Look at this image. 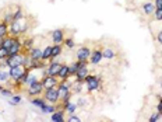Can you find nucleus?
Listing matches in <instances>:
<instances>
[{"label": "nucleus", "instance_id": "f257e3e1", "mask_svg": "<svg viewBox=\"0 0 162 122\" xmlns=\"http://www.w3.org/2000/svg\"><path fill=\"white\" fill-rule=\"evenodd\" d=\"M84 83H85L87 88H88V91H95V90H99L101 88V77L99 76H95V74H88V76L85 77V80H84Z\"/></svg>", "mask_w": 162, "mask_h": 122}, {"label": "nucleus", "instance_id": "f03ea898", "mask_svg": "<svg viewBox=\"0 0 162 122\" xmlns=\"http://www.w3.org/2000/svg\"><path fill=\"white\" fill-rule=\"evenodd\" d=\"M43 98H45V101L49 104L60 103V98H59V94H58V87H52V88L43 90Z\"/></svg>", "mask_w": 162, "mask_h": 122}, {"label": "nucleus", "instance_id": "7ed1b4c3", "mask_svg": "<svg viewBox=\"0 0 162 122\" xmlns=\"http://www.w3.org/2000/svg\"><path fill=\"white\" fill-rule=\"evenodd\" d=\"M43 90L45 88H43V84H42V80H38V82H35V83L28 86L27 93L31 97H37V96H41V94L43 93Z\"/></svg>", "mask_w": 162, "mask_h": 122}, {"label": "nucleus", "instance_id": "20e7f679", "mask_svg": "<svg viewBox=\"0 0 162 122\" xmlns=\"http://www.w3.org/2000/svg\"><path fill=\"white\" fill-rule=\"evenodd\" d=\"M27 70H28V67L24 66V65H18V66L10 67V79L13 80V82H17Z\"/></svg>", "mask_w": 162, "mask_h": 122}, {"label": "nucleus", "instance_id": "39448f33", "mask_svg": "<svg viewBox=\"0 0 162 122\" xmlns=\"http://www.w3.org/2000/svg\"><path fill=\"white\" fill-rule=\"evenodd\" d=\"M42 84H43V88H52V87H58L59 84V79L56 76H50V74H45L43 79H42Z\"/></svg>", "mask_w": 162, "mask_h": 122}, {"label": "nucleus", "instance_id": "423d86ee", "mask_svg": "<svg viewBox=\"0 0 162 122\" xmlns=\"http://www.w3.org/2000/svg\"><path fill=\"white\" fill-rule=\"evenodd\" d=\"M23 52V41L20 37H14V42L11 44V46L8 48V56L17 55V53Z\"/></svg>", "mask_w": 162, "mask_h": 122}, {"label": "nucleus", "instance_id": "0eeeda50", "mask_svg": "<svg viewBox=\"0 0 162 122\" xmlns=\"http://www.w3.org/2000/svg\"><path fill=\"white\" fill-rule=\"evenodd\" d=\"M77 61H89V56H91V49L88 46H80L76 52Z\"/></svg>", "mask_w": 162, "mask_h": 122}, {"label": "nucleus", "instance_id": "6e6552de", "mask_svg": "<svg viewBox=\"0 0 162 122\" xmlns=\"http://www.w3.org/2000/svg\"><path fill=\"white\" fill-rule=\"evenodd\" d=\"M62 65L63 63H60V62L50 61V63H49V66H48V69H46V72H45V74H50V76H56V77H58V73H59V70H60Z\"/></svg>", "mask_w": 162, "mask_h": 122}, {"label": "nucleus", "instance_id": "1a4fd4ad", "mask_svg": "<svg viewBox=\"0 0 162 122\" xmlns=\"http://www.w3.org/2000/svg\"><path fill=\"white\" fill-rule=\"evenodd\" d=\"M104 59V55H102V49L97 48V49H92L91 50V56H89V63L91 65H98L99 62Z\"/></svg>", "mask_w": 162, "mask_h": 122}, {"label": "nucleus", "instance_id": "9d476101", "mask_svg": "<svg viewBox=\"0 0 162 122\" xmlns=\"http://www.w3.org/2000/svg\"><path fill=\"white\" fill-rule=\"evenodd\" d=\"M64 31H63L62 28H56L52 31V41L53 44H63V41H64Z\"/></svg>", "mask_w": 162, "mask_h": 122}, {"label": "nucleus", "instance_id": "9b49d317", "mask_svg": "<svg viewBox=\"0 0 162 122\" xmlns=\"http://www.w3.org/2000/svg\"><path fill=\"white\" fill-rule=\"evenodd\" d=\"M8 34L11 37H20L21 35V27L18 21H13L8 24Z\"/></svg>", "mask_w": 162, "mask_h": 122}, {"label": "nucleus", "instance_id": "f8f14e48", "mask_svg": "<svg viewBox=\"0 0 162 122\" xmlns=\"http://www.w3.org/2000/svg\"><path fill=\"white\" fill-rule=\"evenodd\" d=\"M89 74V69L88 66H81L78 67V70H77V73L74 74V77H76L77 80H80V82H84L85 80V77Z\"/></svg>", "mask_w": 162, "mask_h": 122}, {"label": "nucleus", "instance_id": "ddd939ff", "mask_svg": "<svg viewBox=\"0 0 162 122\" xmlns=\"http://www.w3.org/2000/svg\"><path fill=\"white\" fill-rule=\"evenodd\" d=\"M28 55L31 56L32 61H42V49L41 48H35V46H32L31 49L28 50Z\"/></svg>", "mask_w": 162, "mask_h": 122}, {"label": "nucleus", "instance_id": "4468645a", "mask_svg": "<svg viewBox=\"0 0 162 122\" xmlns=\"http://www.w3.org/2000/svg\"><path fill=\"white\" fill-rule=\"evenodd\" d=\"M70 77V72H68V65H62L60 70L58 73V79L59 80H67Z\"/></svg>", "mask_w": 162, "mask_h": 122}, {"label": "nucleus", "instance_id": "2eb2a0df", "mask_svg": "<svg viewBox=\"0 0 162 122\" xmlns=\"http://www.w3.org/2000/svg\"><path fill=\"white\" fill-rule=\"evenodd\" d=\"M59 107H60V104L58 105V104H48L46 103L41 109H42L43 114H53L55 111H58V109H59Z\"/></svg>", "mask_w": 162, "mask_h": 122}, {"label": "nucleus", "instance_id": "dca6fc26", "mask_svg": "<svg viewBox=\"0 0 162 122\" xmlns=\"http://www.w3.org/2000/svg\"><path fill=\"white\" fill-rule=\"evenodd\" d=\"M52 115V118H50V121L52 122H63L64 121V109L60 108V109H58V111H55L53 114H50Z\"/></svg>", "mask_w": 162, "mask_h": 122}, {"label": "nucleus", "instance_id": "f3484780", "mask_svg": "<svg viewBox=\"0 0 162 122\" xmlns=\"http://www.w3.org/2000/svg\"><path fill=\"white\" fill-rule=\"evenodd\" d=\"M143 7V11H144V14H147V16H151V14H154V11H155V4L152 2H147V3H144V4L141 6Z\"/></svg>", "mask_w": 162, "mask_h": 122}, {"label": "nucleus", "instance_id": "a211bd4d", "mask_svg": "<svg viewBox=\"0 0 162 122\" xmlns=\"http://www.w3.org/2000/svg\"><path fill=\"white\" fill-rule=\"evenodd\" d=\"M52 59V45H46L42 49V61L46 62Z\"/></svg>", "mask_w": 162, "mask_h": 122}, {"label": "nucleus", "instance_id": "6ab92c4d", "mask_svg": "<svg viewBox=\"0 0 162 122\" xmlns=\"http://www.w3.org/2000/svg\"><path fill=\"white\" fill-rule=\"evenodd\" d=\"M8 24H6L4 21H0V40H3V38L8 37Z\"/></svg>", "mask_w": 162, "mask_h": 122}, {"label": "nucleus", "instance_id": "aec40b11", "mask_svg": "<svg viewBox=\"0 0 162 122\" xmlns=\"http://www.w3.org/2000/svg\"><path fill=\"white\" fill-rule=\"evenodd\" d=\"M13 42H14V37L8 35V37H6V38H3V40H0V46H3V48L8 49Z\"/></svg>", "mask_w": 162, "mask_h": 122}, {"label": "nucleus", "instance_id": "412c9836", "mask_svg": "<svg viewBox=\"0 0 162 122\" xmlns=\"http://www.w3.org/2000/svg\"><path fill=\"white\" fill-rule=\"evenodd\" d=\"M102 55H104V59L110 61V59H113L116 56V52L112 48H105V49H102Z\"/></svg>", "mask_w": 162, "mask_h": 122}, {"label": "nucleus", "instance_id": "4be33fe9", "mask_svg": "<svg viewBox=\"0 0 162 122\" xmlns=\"http://www.w3.org/2000/svg\"><path fill=\"white\" fill-rule=\"evenodd\" d=\"M62 50H63L62 44H53V45H52V59H50V61H53L56 56L60 55Z\"/></svg>", "mask_w": 162, "mask_h": 122}, {"label": "nucleus", "instance_id": "5701e85b", "mask_svg": "<svg viewBox=\"0 0 162 122\" xmlns=\"http://www.w3.org/2000/svg\"><path fill=\"white\" fill-rule=\"evenodd\" d=\"M77 104H73V103H70V101H68L67 104H64V105H63V109H64V112H67L68 115L70 114H74V112H76V109H77Z\"/></svg>", "mask_w": 162, "mask_h": 122}, {"label": "nucleus", "instance_id": "b1692460", "mask_svg": "<svg viewBox=\"0 0 162 122\" xmlns=\"http://www.w3.org/2000/svg\"><path fill=\"white\" fill-rule=\"evenodd\" d=\"M34 46V38L29 37V38H25V40L23 41V50H25V52H28L29 49Z\"/></svg>", "mask_w": 162, "mask_h": 122}, {"label": "nucleus", "instance_id": "393cba45", "mask_svg": "<svg viewBox=\"0 0 162 122\" xmlns=\"http://www.w3.org/2000/svg\"><path fill=\"white\" fill-rule=\"evenodd\" d=\"M31 104L35 107H38V108H42V107L46 104V101H45V98H39V97H32L31 98Z\"/></svg>", "mask_w": 162, "mask_h": 122}, {"label": "nucleus", "instance_id": "a878e982", "mask_svg": "<svg viewBox=\"0 0 162 122\" xmlns=\"http://www.w3.org/2000/svg\"><path fill=\"white\" fill-rule=\"evenodd\" d=\"M24 11H23V8L21 7H17V10L13 13V21H18V20L21 19H24Z\"/></svg>", "mask_w": 162, "mask_h": 122}, {"label": "nucleus", "instance_id": "bb28decb", "mask_svg": "<svg viewBox=\"0 0 162 122\" xmlns=\"http://www.w3.org/2000/svg\"><path fill=\"white\" fill-rule=\"evenodd\" d=\"M8 103H10L11 105H18V104L23 103V98H21L20 96H14L13 94V96L10 97V100H8Z\"/></svg>", "mask_w": 162, "mask_h": 122}, {"label": "nucleus", "instance_id": "cd10ccee", "mask_svg": "<svg viewBox=\"0 0 162 122\" xmlns=\"http://www.w3.org/2000/svg\"><path fill=\"white\" fill-rule=\"evenodd\" d=\"M77 70H78V61H77V62H73V63L68 66V72H70V76H74V74L77 73Z\"/></svg>", "mask_w": 162, "mask_h": 122}, {"label": "nucleus", "instance_id": "c85d7f7f", "mask_svg": "<svg viewBox=\"0 0 162 122\" xmlns=\"http://www.w3.org/2000/svg\"><path fill=\"white\" fill-rule=\"evenodd\" d=\"M0 94H2V96H6V97H11L13 96V91H11L10 88H6L4 86L0 84Z\"/></svg>", "mask_w": 162, "mask_h": 122}, {"label": "nucleus", "instance_id": "c756f323", "mask_svg": "<svg viewBox=\"0 0 162 122\" xmlns=\"http://www.w3.org/2000/svg\"><path fill=\"white\" fill-rule=\"evenodd\" d=\"M63 44H64V45L67 46V48H74V46H76V42H74L73 38H64Z\"/></svg>", "mask_w": 162, "mask_h": 122}, {"label": "nucleus", "instance_id": "7c9ffc66", "mask_svg": "<svg viewBox=\"0 0 162 122\" xmlns=\"http://www.w3.org/2000/svg\"><path fill=\"white\" fill-rule=\"evenodd\" d=\"M8 58V49L0 46V61H4V59Z\"/></svg>", "mask_w": 162, "mask_h": 122}, {"label": "nucleus", "instance_id": "2f4dec72", "mask_svg": "<svg viewBox=\"0 0 162 122\" xmlns=\"http://www.w3.org/2000/svg\"><path fill=\"white\" fill-rule=\"evenodd\" d=\"M35 82H38L37 76H34V74H32V73H29L28 80H27V83H25V84H27V86H29V84H32V83H35Z\"/></svg>", "mask_w": 162, "mask_h": 122}, {"label": "nucleus", "instance_id": "473e14b6", "mask_svg": "<svg viewBox=\"0 0 162 122\" xmlns=\"http://www.w3.org/2000/svg\"><path fill=\"white\" fill-rule=\"evenodd\" d=\"M3 21L6 23V24H10V23H13V13H7L4 16V19H3Z\"/></svg>", "mask_w": 162, "mask_h": 122}, {"label": "nucleus", "instance_id": "72a5a7b5", "mask_svg": "<svg viewBox=\"0 0 162 122\" xmlns=\"http://www.w3.org/2000/svg\"><path fill=\"white\" fill-rule=\"evenodd\" d=\"M154 17H155V20H162V7L155 8V11H154Z\"/></svg>", "mask_w": 162, "mask_h": 122}, {"label": "nucleus", "instance_id": "f704fd0d", "mask_svg": "<svg viewBox=\"0 0 162 122\" xmlns=\"http://www.w3.org/2000/svg\"><path fill=\"white\" fill-rule=\"evenodd\" d=\"M161 119V114L159 112H155V114L151 115V118H149V122H158Z\"/></svg>", "mask_w": 162, "mask_h": 122}, {"label": "nucleus", "instance_id": "c9c22d12", "mask_svg": "<svg viewBox=\"0 0 162 122\" xmlns=\"http://www.w3.org/2000/svg\"><path fill=\"white\" fill-rule=\"evenodd\" d=\"M68 122H81V118H80V117H77L76 114H70Z\"/></svg>", "mask_w": 162, "mask_h": 122}, {"label": "nucleus", "instance_id": "e433bc0d", "mask_svg": "<svg viewBox=\"0 0 162 122\" xmlns=\"http://www.w3.org/2000/svg\"><path fill=\"white\" fill-rule=\"evenodd\" d=\"M157 112H159L162 115V98H159V103H158V105H157Z\"/></svg>", "mask_w": 162, "mask_h": 122}, {"label": "nucleus", "instance_id": "4c0bfd02", "mask_svg": "<svg viewBox=\"0 0 162 122\" xmlns=\"http://www.w3.org/2000/svg\"><path fill=\"white\" fill-rule=\"evenodd\" d=\"M154 4H155V7L157 8L162 7V0H154Z\"/></svg>", "mask_w": 162, "mask_h": 122}, {"label": "nucleus", "instance_id": "58836bf2", "mask_svg": "<svg viewBox=\"0 0 162 122\" xmlns=\"http://www.w3.org/2000/svg\"><path fill=\"white\" fill-rule=\"evenodd\" d=\"M157 41L161 44V45H162V29H161L159 32H158V35H157Z\"/></svg>", "mask_w": 162, "mask_h": 122}]
</instances>
